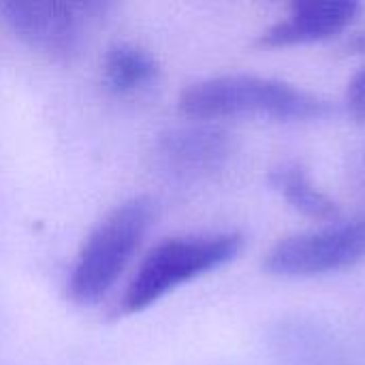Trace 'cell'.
<instances>
[{"mask_svg":"<svg viewBox=\"0 0 365 365\" xmlns=\"http://www.w3.org/2000/svg\"><path fill=\"white\" fill-rule=\"evenodd\" d=\"M344 107L355 124H365V64L351 77L346 86Z\"/></svg>","mask_w":365,"mask_h":365,"instance_id":"obj_10","label":"cell"},{"mask_svg":"<svg viewBox=\"0 0 365 365\" xmlns=\"http://www.w3.org/2000/svg\"><path fill=\"white\" fill-rule=\"evenodd\" d=\"M267 182L272 188L302 216L319 222H336L340 220V205L321 190L308 169L297 163L278 165L269 171Z\"/></svg>","mask_w":365,"mask_h":365,"instance_id":"obj_9","label":"cell"},{"mask_svg":"<svg viewBox=\"0 0 365 365\" xmlns=\"http://www.w3.org/2000/svg\"><path fill=\"white\" fill-rule=\"evenodd\" d=\"M235 152L233 135L210 122L175 126L156 141L160 163L175 175L203 178L220 171Z\"/></svg>","mask_w":365,"mask_h":365,"instance_id":"obj_7","label":"cell"},{"mask_svg":"<svg viewBox=\"0 0 365 365\" xmlns=\"http://www.w3.org/2000/svg\"><path fill=\"white\" fill-rule=\"evenodd\" d=\"M178 107L186 118L197 122L244 115L278 122H308L321 120L331 111L329 101L319 94L282 79L246 73L216 75L190 83L180 94Z\"/></svg>","mask_w":365,"mask_h":365,"instance_id":"obj_1","label":"cell"},{"mask_svg":"<svg viewBox=\"0 0 365 365\" xmlns=\"http://www.w3.org/2000/svg\"><path fill=\"white\" fill-rule=\"evenodd\" d=\"M244 246L240 233H199L169 237L141 261L120 302L122 314H137L175 289L231 263Z\"/></svg>","mask_w":365,"mask_h":365,"instance_id":"obj_3","label":"cell"},{"mask_svg":"<svg viewBox=\"0 0 365 365\" xmlns=\"http://www.w3.org/2000/svg\"><path fill=\"white\" fill-rule=\"evenodd\" d=\"M160 75L156 56L137 43L111 45L101 62L103 86L115 96H130L150 88Z\"/></svg>","mask_w":365,"mask_h":365,"instance_id":"obj_8","label":"cell"},{"mask_svg":"<svg viewBox=\"0 0 365 365\" xmlns=\"http://www.w3.org/2000/svg\"><path fill=\"white\" fill-rule=\"evenodd\" d=\"M344 53H351V56H365V30L361 32H355L342 47Z\"/></svg>","mask_w":365,"mask_h":365,"instance_id":"obj_11","label":"cell"},{"mask_svg":"<svg viewBox=\"0 0 365 365\" xmlns=\"http://www.w3.org/2000/svg\"><path fill=\"white\" fill-rule=\"evenodd\" d=\"M109 11L107 2H0V26L36 53L71 60Z\"/></svg>","mask_w":365,"mask_h":365,"instance_id":"obj_4","label":"cell"},{"mask_svg":"<svg viewBox=\"0 0 365 365\" xmlns=\"http://www.w3.org/2000/svg\"><path fill=\"white\" fill-rule=\"evenodd\" d=\"M156 218V203L130 197L115 205L86 237L68 276V297L79 306L101 302L126 272Z\"/></svg>","mask_w":365,"mask_h":365,"instance_id":"obj_2","label":"cell"},{"mask_svg":"<svg viewBox=\"0 0 365 365\" xmlns=\"http://www.w3.org/2000/svg\"><path fill=\"white\" fill-rule=\"evenodd\" d=\"M361 4L353 0H297L287 15L265 28L257 45L263 49H282L329 41L353 26Z\"/></svg>","mask_w":365,"mask_h":365,"instance_id":"obj_6","label":"cell"},{"mask_svg":"<svg viewBox=\"0 0 365 365\" xmlns=\"http://www.w3.org/2000/svg\"><path fill=\"white\" fill-rule=\"evenodd\" d=\"M365 261V214L276 242L263 269L276 278H314L351 269Z\"/></svg>","mask_w":365,"mask_h":365,"instance_id":"obj_5","label":"cell"}]
</instances>
